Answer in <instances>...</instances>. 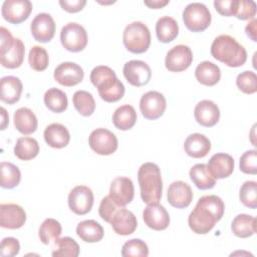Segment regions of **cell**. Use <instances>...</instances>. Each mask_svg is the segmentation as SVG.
I'll return each mask as SVG.
<instances>
[{
	"label": "cell",
	"instance_id": "obj_1",
	"mask_svg": "<svg viewBox=\"0 0 257 257\" xmlns=\"http://www.w3.org/2000/svg\"><path fill=\"white\" fill-rule=\"evenodd\" d=\"M224 211L225 204L220 197L216 195L203 196L189 215V227L196 234H207L222 219Z\"/></svg>",
	"mask_w": 257,
	"mask_h": 257
},
{
	"label": "cell",
	"instance_id": "obj_2",
	"mask_svg": "<svg viewBox=\"0 0 257 257\" xmlns=\"http://www.w3.org/2000/svg\"><path fill=\"white\" fill-rule=\"evenodd\" d=\"M89 79L97 88L100 98L106 102H115L124 94V85L108 66H95L90 72Z\"/></svg>",
	"mask_w": 257,
	"mask_h": 257
},
{
	"label": "cell",
	"instance_id": "obj_3",
	"mask_svg": "<svg viewBox=\"0 0 257 257\" xmlns=\"http://www.w3.org/2000/svg\"><path fill=\"white\" fill-rule=\"evenodd\" d=\"M212 56L230 67L242 66L247 60V52L243 45L227 34L217 36L211 45Z\"/></svg>",
	"mask_w": 257,
	"mask_h": 257
},
{
	"label": "cell",
	"instance_id": "obj_4",
	"mask_svg": "<svg viewBox=\"0 0 257 257\" xmlns=\"http://www.w3.org/2000/svg\"><path fill=\"white\" fill-rule=\"evenodd\" d=\"M141 198L146 204H156L162 198L163 181L160 168L154 163L143 164L138 171Z\"/></svg>",
	"mask_w": 257,
	"mask_h": 257
},
{
	"label": "cell",
	"instance_id": "obj_5",
	"mask_svg": "<svg viewBox=\"0 0 257 257\" xmlns=\"http://www.w3.org/2000/svg\"><path fill=\"white\" fill-rule=\"evenodd\" d=\"M124 47L133 53L146 52L151 44V32L146 24L134 21L125 26L122 33Z\"/></svg>",
	"mask_w": 257,
	"mask_h": 257
},
{
	"label": "cell",
	"instance_id": "obj_6",
	"mask_svg": "<svg viewBox=\"0 0 257 257\" xmlns=\"http://www.w3.org/2000/svg\"><path fill=\"white\" fill-rule=\"evenodd\" d=\"M211 13L207 6L200 2L188 4L183 11V21L186 27L193 32H201L211 24Z\"/></svg>",
	"mask_w": 257,
	"mask_h": 257
},
{
	"label": "cell",
	"instance_id": "obj_7",
	"mask_svg": "<svg viewBox=\"0 0 257 257\" xmlns=\"http://www.w3.org/2000/svg\"><path fill=\"white\" fill-rule=\"evenodd\" d=\"M60 41L66 50L79 52L87 45V32L80 24L69 22L60 31Z\"/></svg>",
	"mask_w": 257,
	"mask_h": 257
},
{
	"label": "cell",
	"instance_id": "obj_8",
	"mask_svg": "<svg viewBox=\"0 0 257 257\" xmlns=\"http://www.w3.org/2000/svg\"><path fill=\"white\" fill-rule=\"evenodd\" d=\"M88 145L97 155L108 156L116 151L118 142L112 132L103 127H98L90 133L88 137Z\"/></svg>",
	"mask_w": 257,
	"mask_h": 257
},
{
	"label": "cell",
	"instance_id": "obj_9",
	"mask_svg": "<svg viewBox=\"0 0 257 257\" xmlns=\"http://www.w3.org/2000/svg\"><path fill=\"white\" fill-rule=\"evenodd\" d=\"M167 107L165 96L156 90L146 92L140 100V109L147 119H157L161 117Z\"/></svg>",
	"mask_w": 257,
	"mask_h": 257
},
{
	"label": "cell",
	"instance_id": "obj_10",
	"mask_svg": "<svg viewBox=\"0 0 257 257\" xmlns=\"http://www.w3.org/2000/svg\"><path fill=\"white\" fill-rule=\"evenodd\" d=\"M69 209L76 215H85L93 206V193L90 188L79 185L68 194Z\"/></svg>",
	"mask_w": 257,
	"mask_h": 257
},
{
	"label": "cell",
	"instance_id": "obj_11",
	"mask_svg": "<svg viewBox=\"0 0 257 257\" xmlns=\"http://www.w3.org/2000/svg\"><path fill=\"white\" fill-rule=\"evenodd\" d=\"M193 61V52L188 45L179 44L171 48L165 58V66L169 71L186 70Z\"/></svg>",
	"mask_w": 257,
	"mask_h": 257
},
{
	"label": "cell",
	"instance_id": "obj_12",
	"mask_svg": "<svg viewBox=\"0 0 257 257\" xmlns=\"http://www.w3.org/2000/svg\"><path fill=\"white\" fill-rule=\"evenodd\" d=\"M32 11L29 0H5L1 7L3 18L12 24H19L26 20Z\"/></svg>",
	"mask_w": 257,
	"mask_h": 257
},
{
	"label": "cell",
	"instance_id": "obj_13",
	"mask_svg": "<svg viewBox=\"0 0 257 257\" xmlns=\"http://www.w3.org/2000/svg\"><path fill=\"white\" fill-rule=\"evenodd\" d=\"M122 72L126 81L138 87L148 84L152 77L151 67L143 60H130L125 62Z\"/></svg>",
	"mask_w": 257,
	"mask_h": 257
},
{
	"label": "cell",
	"instance_id": "obj_14",
	"mask_svg": "<svg viewBox=\"0 0 257 257\" xmlns=\"http://www.w3.org/2000/svg\"><path fill=\"white\" fill-rule=\"evenodd\" d=\"M108 196L119 207L130 204L135 196V188L132 180L126 177H116L113 179L110 184Z\"/></svg>",
	"mask_w": 257,
	"mask_h": 257
},
{
	"label": "cell",
	"instance_id": "obj_15",
	"mask_svg": "<svg viewBox=\"0 0 257 257\" xmlns=\"http://www.w3.org/2000/svg\"><path fill=\"white\" fill-rule=\"evenodd\" d=\"M30 30L33 38L41 43L50 41L55 33V22L48 13L37 14L31 24Z\"/></svg>",
	"mask_w": 257,
	"mask_h": 257
},
{
	"label": "cell",
	"instance_id": "obj_16",
	"mask_svg": "<svg viewBox=\"0 0 257 257\" xmlns=\"http://www.w3.org/2000/svg\"><path fill=\"white\" fill-rule=\"evenodd\" d=\"M83 69L75 62L66 61L60 63L53 73L54 79L63 86H74L82 81Z\"/></svg>",
	"mask_w": 257,
	"mask_h": 257
},
{
	"label": "cell",
	"instance_id": "obj_17",
	"mask_svg": "<svg viewBox=\"0 0 257 257\" xmlns=\"http://www.w3.org/2000/svg\"><path fill=\"white\" fill-rule=\"evenodd\" d=\"M26 222L24 209L17 204L0 205V226L6 229H19Z\"/></svg>",
	"mask_w": 257,
	"mask_h": 257
},
{
	"label": "cell",
	"instance_id": "obj_18",
	"mask_svg": "<svg viewBox=\"0 0 257 257\" xmlns=\"http://www.w3.org/2000/svg\"><path fill=\"white\" fill-rule=\"evenodd\" d=\"M145 224L156 231H162L168 228L170 224V215L166 208L159 203L149 204L143 212Z\"/></svg>",
	"mask_w": 257,
	"mask_h": 257
},
{
	"label": "cell",
	"instance_id": "obj_19",
	"mask_svg": "<svg viewBox=\"0 0 257 257\" xmlns=\"http://www.w3.org/2000/svg\"><path fill=\"white\" fill-rule=\"evenodd\" d=\"M167 198L171 206L178 209H184L191 204L193 200V192L187 183L176 181L169 186Z\"/></svg>",
	"mask_w": 257,
	"mask_h": 257
},
{
	"label": "cell",
	"instance_id": "obj_20",
	"mask_svg": "<svg viewBox=\"0 0 257 257\" xmlns=\"http://www.w3.org/2000/svg\"><path fill=\"white\" fill-rule=\"evenodd\" d=\"M194 115L199 124L206 127H211L219 121L220 109L214 101L204 99L196 104Z\"/></svg>",
	"mask_w": 257,
	"mask_h": 257
},
{
	"label": "cell",
	"instance_id": "obj_21",
	"mask_svg": "<svg viewBox=\"0 0 257 257\" xmlns=\"http://www.w3.org/2000/svg\"><path fill=\"white\" fill-rule=\"evenodd\" d=\"M110 225L117 235L127 236L136 231L138 221L133 212L122 207L115 212L110 221Z\"/></svg>",
	"mask_w": 257,
	"mask_h": 257
},
{
	"label": "cell",
	"instance_id": "obj_22",
	"mask_svg": "<svg viewBox=\"0 0 257 257\" xmlns=\"http://www.w3.org/2000/svg\"><path fill=\"white\" fill-rule=\"evenodd\" d=\"M207 167L215 179H225L234 171V160L228 154L217 153L211 157Z\"/></svg>",
	"mask_w": 257,
	"mask_h": 257
},
{
	"label": "cell",
	"instance_id": "obj_23",
	"mask_svg": "<svg viewBox=\"0 0 257 257\" xmlns=\"http://www.w3.org/2000/svg\"><path fill=\"white\" fill-rule=\"evenodd\" d=\"M184 149L189 157L201 159L206 157L210 152L211 142L205 135L199 133L191 134L185 140Z\"/></svg>",
	"mask_w": 257,
	"mask_h": 257
},
{
	"label": "cell",
	"instance_id": "obj_24",
	"mask_svg": "<svg viewBox=\"0 0 257 257\" xmlns=\"http://www.w3.org/2000/svg\"><path fill=\"white\" fill-rule=\"evenodd\" d=\"M23 85L21 80L12 75H7L0 80V99L8 104H13L20 99Z\"/></svg>",
	"mask_w": 257,
	"mask_h": 257
},
{
	"label": "cell",
	"instance_id": "obj_25",
	"mask_svg": "<svg viewBox=\"0 0 257 257\" xmlns=\"http://www.w3.org/2000/svg\"><path fill=\"white\" fill-rule=\"evenodd\" d=\"M43 136L46 144L54 149H62L70 141V135L66 126L57 122L47 125Z\"/></svg>",
	"mask_w": 257,
	"mask_h": 257
},
{
	"label": "cell",
	"instance_id": "obj_26",
	"mask_svg": "<svg viewBox=\"0 0 257 257\" xmlns=\"http://www.w3.org/2000/svg\"><path fill=\"white\" fill-rule=\"evenodd\" d=\"M14 125L22 135L33 134L38 126V120L34 112L28 107H20L14 112Z\"/></svg>",
	"mask_w": 257,
	"mask_h": 257
},
{
	"label": "cell",
	"instance_id": "obj_27",
	"mask_svg": "<svg viewBox=\"0 0 257 257\" xmlns=\"http://www.w3.org/2000/svg\"><path fill=\"white\" fill-rule=\"evenodd\" d=\"M195 76L200 83L207 86H213L219 82L221 78V70L217 64L205 60L197 65Z\"/></svg>",
	"mask_w": 257,
	"mask_h": 257
},
{
	"label": "cell",
	"instance_id": "obj_28",
	"mask_svg": "<svg viewBox=\"0 0 257 257\" xmlns=\"http://www.w3.org/2000/svg\"><path fill=\"white\" fill-rule=\"evenodd\" d=\"M77 236L86 243L99 242L104 235L102 226L95 220H84L77 224Z\"/></svg>",
	"mask_w": 257,
	"mask_h": 257
},
{
	"label": "cell",
	"instance_id": "obj_29",
	"mask_svg": "<svg viewBox=\"0 0 257 257\" xmlns=\"http://www.w3.org/2000/svg\"><path fill=\"white\" fill-rule=\"evenodd\" d=\"M231 230L239 238H248L256 233V218L248 214H239L233 219Z\"/></svg>",
	"mask_w": 257,
	"mask_h": 257
},
{
	"label": "cell",
	"instance_id": "obj_30",
	"mask_svg": "<svg viewBox=\"0 0 257 257\" xmlns=\"http://www.w3.org/2000/svg\"><path fill=\"white\" fill-rule=\"evenodd\" d=\"M179 33V25L171 16H163L156 23V34L160 42L169 43L173 41Z\"/></svg>",
	"mask_w": 257,
	"mask_h": 257
},
{
	"label": "cell",
	"instance_id": "obj_31",
	"mask_svg": "<svg viewBox=\"0 0 257 257\" xmlns=\"http://www.w3.org/2000/svg\"><path fill=\"white\" fill-rule=\"evenodd\" d=\"M25 54V46L21 39L15 38L12 47L5 52L4 54L0 55V61L2 66L6 68H18L21 66Z\"/></svg>",
	"mask_w": 257,
	"mask_h": 257
},
{
	"label": "cell",
	"instance_id": "obj_32",
	"mask_svg": "<svg viewBox=\"0 0 257 257\" xmlns=\"http://www.w3.org/2000/svg\"><path fill=\"white\" fill-rule=\"evenodd\" d=\"M190 178L200 190L212 189L216 185V179L211 175L207 165L196 164L190 170Z\"/></svg>",
	"mask_w": 257,
	"mask_h": 257
},
{
	"label": "cell",
	"instance_id": "obj_33",
	"mask_svg": "<svg viewBox=\"0 0 257 257\" xmlns=\"http://www.w3.org/2000/svg\"><path fill=\"white\" fill-rule=\"evenodd\" d=\"M137 121V112L131 104H123L117 107L112 114L114 126L120 131L132 128Z\"/></svg>",
	"mask_w": 257,
	"mask_h": 257
},
{
	"label": "cell",
	"instance_id": "obj_34",
	"mask_svg": "<svg viewBox=\"0 0 257 257\" xmlns=\"http://www.w3.org/2000/svg\"><path fill=\"white\" fill-rule=\"evenodd\" d=\"M39 153L38 142L33 138L22 137L16 141L14 147V155L22 161L34 159Z\"/></svg>",
	"mask_w": 257,
	"mask_h": 257
},
{
	"label": "cell",
	"instance_id": "obj_35",
	"mask_svg": "<svg viewBox=\"0 0 257 257\" xmlns=\"http://www.w3.org/2000/svg\"><path fill=\"white\" fill-rule=\"evenodd\" d=\"M44 103L52 112H62L67 108L68 100L64 91L59 88L51 87L44 93Z\"/></svg>",
	"mask_w": 257,
	"mask_h": 257
},
{
	"label": "cell",
	"instance_id": "obj_36",
	"mask_svg": "<svg viewBox=\"0 0 257 257\" xmlns=\"http://www.w3.org/2000/svg\"><path fill=\"white\" fill-rule=\"evenodd\" d=\"M0 185L4 189L15 188L21 180V173L12 163L2 162L0 165Z\"/></svg>",
	"mask_w": 257,
	"mask_h": 257
},
{
	"label": "cell",
	"instance_id": "obj_37",
	"mask_svg": "<svg viewBox=\"0 0 257 257\" xmlns=\"http://www.w3.org/2000/svg\"><path fill=\"white\" fill-rule=\"evenodd\" d=\"M75 109L83 116H89L94 112L95 101L92 94L85 90H77L72 96Z\"/></svg>",
	"mask_w": 257,
	"mask_h": 257
},
{
	"label": "cell",
	"instance_id": "obj_38",
	"mask_svg": "<svg viewBox=\"0 0 257 257\" xmlns=\"http://www.w3.org/2000/svg\"><path fill=\"white\" fill-rule=\"evenodd\" d=\"M61 224L53 218H47L40 225L38 234L40 241L43 244L48 245L51 243V241H55L56 239H58V237L61 235Z\"/></svg>",
	"mask_w": 257,
	"mask_h": 257
},
{
	"label": "cell",
	"instance_id": "obj_39",
	"mask_svg": "<svg viewBox=\"0 0 257 257\" xmlns=\"http://www.w3.org/2000/svg\"><path fill=\"white\" fill-rule=\"evenodd\" d=\"M51 254L53 257H77L79 255V245L70 237L56 239Z\"/></svg>",
	"mask_w": 257,
	"mask_h": 257
},
{
	"label": "cell",
	"instance_id": "obj_40",
	"mask_svg": "<svg viewBox=\"0 0 257 257\" xmlns=\"http://www.w3.org/2000/svg\"><path fill=\"white\" fill-rule=\"evenodd\" d=\"M28 62L30 67L36 71L45 70L49 63V57L46 49L38 45L31 47L28 55Z\"/></svg>",
	"mask_w": 257,
	"mask_h": 257
},
{
	"label": "cell",
	"instance_id": "obj_41",
	"mask_svg": "<svg viewBox=\"0 0 257 257\" xmlns=\"http://www.w3.org/2000/svg\"><path fill=\"white\" fill-rule=\"evenodd\" d=\"M240 201L248 208H257V183L255 181H246L240 188Z\"/></svg>",
	"mask_w": 257,
	"mask_h": 257
},
{
	"label": "cell",
	"instance_id": "obj_42",
	"mask_svg": "<svg viewBox=\"0 0 257 257\" xmlns=\"http://www.w3.org/2000/svg\"><path fill=\"white\" fill-rule=\"evenodd\" d=\"M149 255V247L142 239H131L126 241L121 248V256H140L147 257Z\"/></svg>",
	"mask_w": 257,
	"mask_h": 257
},
{
	"label": "cell",
	"instance_id": "obj_43",
	"mask_svg": "<svg viewBox=\"0 0 257 257\" xmlns=\"http://www.w3.org/2000/svg\"><path fill=\"white\" fill-rule=\"evenodd\" d=\"M236 84L238 88L247 94H252L257 91V76L251 70H245L237 75Z\"/></svg>",
	"mask_w": 257,
	"mask_h": 257
},
{
	"label": "cell",
	"instance_id": "obj_44",
	"mask_svg": "<svg viewBox=\"0 0 257 257\" xmlns=\"http://www.w3.org/2000/svg\"><path fill=\"white\" fill-rule=\"evenodd\" d=\"M240 171L245 174L256 175L257 173V151L249 150L243 153L239 162Z\"/></svg>",
	"mask_w": 257,
	"mask_h": 257
},
{
	"label": "cell",
	"instance_id": "obj_45",
	"mask_svg": "<svg viewBox=\"0 0 257 257\" xmlns=\"http://www.w3.org/2000/svg\"><path fill=\"white\" fill-rule=\"evenodd\" d=\"M119 208H122V207H119L117 206L113 201L112 199L109 197V196H106L104 198H102V200L100 201V204H99V208H98V213H99V216L100 218L107 222V223H110L113 215L115 214V212L119 209Z\"/></svg>",
	"mask_w": 257,
	"mask_h": 257
},
{
	"label": "cell",
	"instance_id": "obj_46",
	"mask_svg": "<svg viewBox=\"0 0 257 257\" xmlns=\"http://www.w3.org/2000/svg\"><path fill=\"white\" fill-rule=\"evenodd\" d=\"M256 15V3L252 0H238L235 16L240 20L253 19Z\"/></svg>",
	"mask_w": 257,
	"mask_h": 257
},
{
	"label": "cell",
	"instance_id": "obj_47",
	"mask_svg": "<svg viewBox=\"0 0 257 257\" xmlns=\"http://www.w3.org/2000/svg\"><path fill=\"white\" fill-rule=\"evenodd\" d=\"M20 251V244L16 238L6 237L2 239L0 246V255L2 257L16 256Z\"/></svg>",
	"mask_w": 257,
	"mask_h": 257
},
{
	"label": "cell",
	"instance_id": "obj_48",
	"mask_svg": "<svg viewBox=\"0 0 257 257\" xmlns=\"http://www.w3.org/2000/svg\"><path fill=\"white\" fill-rule=\"evenodd\" d=\"M238 0H215V9L224 16H235Z\"/></svg>",
	"mask_w": 257,
	"mask_h": 257
},
{
	"label": "cell",
	"instance_id": "obj_49",
	"mask_svg": "<svg viewBox=\"0 0 257 257\" xmlns=\"http://www.w3.org/2000/svg\"><path fill=\"white\" fill-rule=\"evenodd\" d=\"M14 39L12 34L10 33V31L8 29H6L5 27H1L0 28V55L4 54L5 52H7L13 45L14 43Z\"/></svg>",
	"mask_w": 257,
	"mask_h": 257
},
{
	"label": "cell",
	"instance_id": "obj_50",
	"mask_svg": "<svg viewBox=\"0 0 257 257\" xmlns=\"http://www.w3.org/2000/svg\"><path fill=\"white\" fill-rule=\"evenodd\" d=\"M85 4H86V0H60L59 1V5L62 7V9L70 13H75L82 10Z\"/></svg>",
	"mask_w": 257,
	"mask_h": 257
},
{
	"label": "cell",
	"instance_id": "obj_51",
	"mask_svg": "<svg viewBox=\"0 0 257 257\" xmlns=\"http://www.w3.org/2000/svg\"><path fill=\"white\" fill-rule=\"evenodd\" d=\"M245 32L249 38H251L254 42L257 41V20L253 18L245 27Z\"/></svg>",
	"mask_w": 257,
	"mask_h": 257
},
{
	"label": "cell",
	"instance_id": "obj_52",
	"mask_svg": "<svg viewBox=\"0 0 257 257\" xmlns=\"http://www.w3.org/2000/svg\"><path fill=\"white\" fill-rule=\"evenodd\" d=\"M145 5L153 9H159L166 6L169 3V0H145Z\"/></svg>",
	"mask_w": 257,
	"mask_h": 257
},
{
	"label": "cell",
	"instance_id": "obj_53",
	"mask_svg": "<svg viewBox=\"0 0 257 257\" xmlns=\"http://www.w3.org/2000/svg\"><path fill=\"white\" fill-rule=\"evenodd\" d=\"M1 111H2V123H1V130H5L7 123H8V114L5 110L4 107H1Z\"/></svg>",
	"mask_w": 257,
	"mask_h": 257
}]
</instances>
